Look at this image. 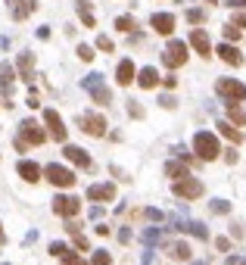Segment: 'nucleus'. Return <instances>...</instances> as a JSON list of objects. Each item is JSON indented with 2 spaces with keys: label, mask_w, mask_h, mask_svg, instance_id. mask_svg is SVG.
<instances>
[{
  "label": "nucleus",
  "mask_w": 246,
  "mask_h": 265,
  "mask_svg": "<svg viewBox=\"0 0 246 265\" xmlns=\"http://www.w3.org/2000/svg\"><path fill=\"white\" fill-rule=\"evenodd\" d=\"M47 140V134L41 131V125L34 119H25L19 125V137H16V150H28V147H41Z\"/></svg>",
  "instance_id": "f257e3e1"
},
{
  "label": "nucleus",
  "mask_w": 246,
  "mask_h": 265,
  "mask_svg": "<svg viewBox=\"0 0 246 265\" xmlns=\"http://www.w3.org/2000/svg\"><path fill=\"white\" fill-rule=\"evenodd\" d=\"M193 153H197L203 163H212V159H218L221 147H218V137L212 131H197V137H193Z\"/></svg>",
  "instance_id": "f03ea898"
},
{
  "label": "nucleus",
  "mask_w": 246,
  "mask_h": 265,
  "mask_svg": "<svg viewBox=\"0 0 246 265\" xmlns=\"http://www.w3.org/2000/svg\"><path fill=\"white\" fill-rule=\"evenodd\" d=\"M81 87L94 97V103H100V106H109V103H112V94H109V87H106V81H103L100 72H91V75L81 81Z\"/></svg>",
  "instance_id": "7ed1b4c3"
},
{
  "label": "nucleus",
  "mask_w": 246,
  "mask_h": 265,
  "mask_svg": "<svg viewBox=\"0 0 246 265\" xmlns=\"http://www.w3.org/2000/svg\"><path fill=\"white\" fill-rule=\"evenodd\" d=\"M215 91H218L227 103H237V100L246 97V84H240V81H234V78H218V81H215Z\"/></svg>",
  "instance_id": "20e7f679"
},
{
  "label": "nucleus",
  "mask_w": 246,
  "mask_h": 265,
  "mask_svg": "<svg viewBox=\"0 0 246 265\" xmlns=\"http://www.w3.org/2000/svg\"><path fill=\"white\" fill-rule=\"evenodd\" d=\"M162 63H165L168 69L184 66V63H187V44H184V41H168V47H165V53H162Z\"/></svg>",
  "instance_id": "39448f33"
},
{
  "label": "nucleus",
  "mask_w": 246,
  "mask_h": 265,
  "mask_svg": "<svg viewBox=\"0 0 246 265\" xmlns=\"http://www.w3.org/2000/svg\"><path fill=\"white\" fill-rule=\"evenodd\" d=\"M44 175H47V181L56 184V187H72V184H75V175L69 172L66 166H59V163H50V166L44 169Z\"/></svg>",
  "instance_id": "423d86ee"
},
{
  "label": "nucleus",
  "mask_w": 246,
  "mask_h": 265,
  "mask_svg": "<svg viewBox=\"0 0 246 265\" xmlns=\"http://www.w3.org/2000/svg\"><path fill=\"white\" fill-rule=\"evenodd\" d=\"M174 197H181V200H197V197H203V181H197V178H181V181H174Z\"/></svg>",
  "instance_id": "0eeeda50"
},
{
  "label": "nucleus",
  "mask_w": 246,
  "mask_h": 265,
  "mask_svg": "<svg viewBox=\"0 0 246 265\" xmlns=\"http://www.w3.org/2000/svg\"><path fill=\"white\" fill-rule=\"evenodd\" d=\"M81 128L91 137H103V134H106V119H103L100 113H84L81 116Z\"/></svg>",
  "instance_id": "6e6552de"
},
{
  "label": "nucleus",
  "mask_w": 246,
  "mask_h": 265,
  "mask_svg": "<svg viewBox=\"0 0 246 265\" xmlns=\"http://www.w3.org/2000/svg\"><path fill=\"white\" fill-rule=\"evenodd\" d=\"M53 212L56 216H63V219H72V216H78L81 212V200H75V197H59L53 200Z\"/></svg>",
  "instance_id": "1a4fd4ad"
},
{
  "label": "nucleus",
  "mask_w": 246,
  "mask_h": 265,
  "mask_svg": "<svg viewBox=\"0 0 246 265\" xmlns=\"http://www.w3.org/2000/svg\"><path fill=\"white\" fill-rule=\"evenodd\" d=\"M13 78H16L13 66L10 63H0V94H4V106H13L10 103L13 100Z\"/></svg>",
  "instance_id": "9d476101"
},
{
  "label": "nucleus",
  "mask_w": 246,
  "mask_h": 265,
  "mask_svg": "<svg viewBox=\"0 0 246 265\" xmlns=\"http://www.w3.org/2000/svg\"><path fill=\"white\" fill-rule=\"evenodd\" d=\"M44 125L50 128V137L66 140V125H63V119H59L56 110H44Z\"/></svg>",
  "instance_id": "9b49d317"
},
{
  "label": "nucleus",
  "mask_w": 246,
  "mask_h": 265,
  "mask_svg": "<svg viewBox=\"0 0 246 265\" xmlns=\"http://www.w3.org/2000/svg\"><path fill=\"white\" fill-rule=\"evenodd\" d=\"M34 10H38V4H34V0H10V13H13V19H16V22L28 19Z\"/></svg>",
  "instance_id": "f8f14e48"
},
{
  "label": "nucleus",
  "mask_w": 246,
  "mask_h": 265,
  "mask_svg": "<svg viewBox=\"0 0 246 265\" xmlns=\"http://www.w3.org/2000/svg\"><path fill=\"white\" fill-rule=\"evenodd\" d=\"M190 44H193V50H197L200 57H212V44H209V34L203 28H193L190 31Z\"/></svg>",
  "instance_id": "ddd939ff"
},
{
  "label": "nucleus",
  "mask_w": 246,
  "mask_h": 265,
  "mask_svg": "<svg viewBox=\"0 0 246 265\" xmlns=\"http://www.w3.org/2000/svg\"><path fill=\"white\" fill-rule=\"evenodd\" d=\"M16 172H19V178H25V181H31V184H34V181H41V175H44V169H41L38 163H31V159H22Z\"/></svg>",
  "instance_id": "4468645a"
},
{
  "label": "nucleus",
  "mask_w": 246,
  "mask_h": 265,
  "mask_svg": "<svg viewBox=\"0 0 246 265\" xmlns=\"http://www.w3.org/2000/svg\"><path fill=\"white\" fill-rule=\"evenodd\" d=\"M134 78H137V69H134V63H131V60H121V63H118V69H115V81H118L121 87H128Z\"/></svg>",
  "instance_id": "2eb2a0df"
},
{
  "label": "nucleus",
  "mask_w": 246,
  "mask_h": 265,
  "mask_svg": "<svg viewBox=\"0 0 246 265\" xmlns=\"http://www.w3.org/2000/svg\"><path fill=\"white\" fill-rule=\"evenodd\" d=\"M150 25L159 31V34H171V31H174V16H171V13H153Z\"/></svg>",
  "instance_id": "dca6fc26"
},
{
  "label": "nucleus",
  "mask_w": 246,
  "mask_h": 265,
  "mask_svg": "<svg viewBox=\"0 0 246 265\" xmlns=\"http://www.w3.org/2000/svg\"><path fill=\"white\" fill-rule=\"evenodd\" d=\"M215 53H218V57H221V60H224L227 66H240V63H243V57H240V50H237V47H234L231 41H224V44H218V50H215Z\"/></svg>",
  "instance_id": "f3484780"
},
{
  "label": "nucleus",
  "mask_w": 246,
  "mask_h": 265,
  "mask_svg": "<svg viewBox=\"0 0 246 265\" xmlns=\"http://www.w3.org/2000/svg\"><path fill=\"white\" fill-rule=\"evenodd\" d=\"M87 200H115V187L112 184H91L87 187Z\"/></svg>",
  "instance_id": "a211bd4d"
},
{
  "label": "nucleus",
  "mask_w": 246,
  "mask_h": 265,
  "mask_svg": "<svg viewBox=\"0 0 246 265\" xmlns=\"http://www.w3.org/2000/svg\"><path fill=\"white\" fill-rule=\"evenodd\" d=\"M63 153H66V159H69V163H75V166H81V169H91V156H87L81 147H72V144H69Z\"/></svg>",
  "instance_id": "6ab92c4d"
},
{
  "label": "nucleus",
  "mask_w": 246,
  "mask_h": 265,
  "mask_svg": "<svg viewBox=\"0 0 246 265\" xmlns=\"http://www.w3.org/2000/svg\"><path fill=\"white\" fill-rule=\"evenodd\" d=\"M174 228H178V231L193 234V237H200V240L209 237V231H206V225H203V222H174Z\"/></svg>",
  "instance_id": "aec40b11"
},
{
  "label": "nucleus",
  "mask_w": 246,
  "mask_h": 265,
  "mask_svg": "<svg viewBox=\"0 0 246 265\" xmlns=\"http://www.w3.org/2000/svg\"><path fill=\"white\" fill-rule=\"evenodd\" d=\"M16 66H19V75L25 81L34 78V57H31V53H19V63H16Z\"/></svg>",
  "instance_id": "412c9836"
},
{
  "label": "nucleus",
  "mask_w": 246,
  "mask_h": 265,
  "mask_svg": "<svg viewBox=\"0 0 246 265\" xmlns=\"http://www.w3.org/2000/svg\"><path fill=\"white\" fill-rule=\"evenodd\" d=\"M137 84H140V87H156V84H159V72H156L153 66L140 69V72H137Z\"/></svg>",
  "instance_id": "4be33fe9"
},
{
  "label": "nucleus",
  "mask_w": 246,
  "mask_h": 265,
  "mask_svg": "<svg viewBox=\"0 0 246 265\" xmlns=\"http://www.w3.org/2000/svg\"><path fill=\"white\" fill-rule=\"evenodd\" d=\"M168 256L171 259H178V262H187L190 259V246L181 240V243H168Z\"/></svg>",
  "instance_id": "5701e85b"
},
{
  "label": "nucleus",
  "mask_w": 246,
  "mask_h": 265,
  "mask_svg": "<svg viewBox=\"0 0 246 265\" xmlns=\"http://www.w3.org/2000/svg\"><path fill=\"white\" fill-rule=\"evenodd\" d=\"M218 131H221L227 140H234V144H240V140H243L240 128H237V125H231V122H218Z\"/></svg>",
  "instance_id": "b1692460"
},
{
  "label": "nucleus",
  "mask_w": 246,
  "mask_h": 265,
  "mask_svg": "<svg viewBox=\"0 0 246 265\" xmlns=\"http://www.w3.org/2000/svg\"><path fill=\"white\" fill-rule=\"evenodd\" d=\"M165 175H168V178H174V181H181V178H187L190 172H187L184 163H168V166H165Z\"/></svg>",
  "instance_id": "393cba45"
},
{
  "label": "nucleus",
  "mask_w": 246,
  "mask_h": 265,
  "mask_svg": "<svg viewBox=\"0 0 246 265\" xmlns=\"http://www.w3.org/2000/svg\"><path fill=\"white\" fill-rule=\"evenodd\" d=\"M227 119H231V122H234L237 128H240V125H246V113L240 110L237 103H227Z\"/></svg>",
  "instance_id": "a878e982"
},
{
  "label": "nucleus",
  "mask_w": 246,
  "mask_h": 265,
  "mask_svg": "<svg viewBox=\"0 0 246 265\" xmlns=\"http://www.w3.org/2000/svg\"><path fill=\"white\" fill-rule=\"evenodd\" d=\"M78 16H81V22H84L87 28L97 25V22H94V13H91V7H87V4H78Z\"/></svg>",
  "instance_id": "bb28decb"
},
{
  "label": "nucleus",
  "mask_w": 246,
  "mask_h": 265,
  "mask_svg": "<svg viewBox=\"0 0 246 265\" xmlns=\"http://www.w3.org/2000/svg\"><path fill=\"white\" fill-rule=\"evenodd\" d=\"M115 28H118V31H134L137 22L131 19V16H118V19H115Z\"/></svg>",
  "instance_id": "cd10ccee"
},
{
  "label": "nucleus",
  "mask_w": 246,
  "mask_h": 265,
  "mask_svg": "<svg viewBox=\"0 0 246 265\" xmlns=\"http://www.w3.org/2000/svg\"><path fill=\"white\" fill-rule=\"evenodd\" d=\"M209 209L218 212V216H227V212H231V203H227V200H212V203H209Z\"/></svg>",
  "instance_id": "c85d7f7f"
},
{
  "label": "nucleus",
  "mask_w": 246,
  "mask_h": 265,
  "mask_svg": "<svg viewBox=\"0 0 246 265\" xmlns=\"http://www.w3.org/2000/svg\"><path fill=\"white\" fill-rule=\"evenodd\" d=\"M91 262H94V265H112V256H109V253H106V250H97V253H94V259H91Z\"/></svg>",
  "instance_id": "c756f323"
},
{
  "label": "nucleus",
  "mask_w": 246,
  "mask_h": 265,
  "mask_svg": "<svg viewBox=\"0 0 246 265\" xmlns=\"http://www.w3.org/2000/svg\"><path fill=\"white\" fill-rule=\"evenodd\" d=\"M159 240H162V231H156V228L144 231V243H150V246H153V243H159Z\"/></svg>",
  "instance_id": "7c9ffc66"
},
{
  "label": "nucleus",
  "mask_w": 246,
  "mask_h": 265,
  "mask_svg": "<svg viewBox=\"0 0 246 265\" xmlns=\"http://www.w3.org/2000/svg\"><path fill=\"white\" fill-rule=\"evenodd\" d=\"M59 259H63V265H84V259L78 253H72V250H69L66 256H59Z\"/></svg>",
  "instance_id": "2f4dec72"
},
{
  "label": "nucleus",
  "mask_w": 246,
  "mask_h": 265,
  "mask_svg": "<svg viewBox=\"0 0 246 265\" xmlns=\"http://www.w3.org/2000/svg\"><path fill=\"white\" fill-rule=\"evenodd\" d=\"M203 16H206L203 10H187V22H193V25H200V22H203Z\"/></svg>",
  "instance_id": "473e14b6"
},
{
  "label": "nucleus",
  "mask_w": 246,
  "mask_h": 265,
  "mask_svg": "<svg viewBox=\"0 0 246 265\" xmlns=\"http://www.w3.org/2000/svg\"><path fill=\"white\" fill-rule=\"evenodd\" d=\"M78 57H81L84 63H91V60H94V47H87V44H81V47H78Z\"/></svg>",
  "instance_id": "72a5a7b5"
},
{
  "label": "nucleus",
  "mask_w": 246,
  "mask_h": 265,
  "mask_svg": "<svg viewBox=\"0 0 246 265\" xmlns=\"http://www.w3.org/2000/svg\"><path fill=\"white\" fill-rule=\"evenodd\" d=\"M128 113H131L134 119H144V106H140L137 100H131V103H128Z\"/></svg>",
  "instance_id": "f704fd0d"
},
{
  "label": "nucleus",
  "mask_w": 246,
  "mask_h": 265,
  "mask_svg": "<svg viewBox=\"0 0 246 265\" xmlns=\"http://www.w3.org/2000/svg\"><path fill=\"white\" fill-rule=\"evenodd\" d=\"M97 47H100V50H106V53H112V41L106 38V34H100V38H97Z\"/></svg>",
  "instance_id": "c9c22d12"
},
{
  "label": "nucleus",
  "mask_w": 246,
  "mask_h": 265,
  "mask_svg": "<svg viewBox=\"0 0 246 265\" xmlns=\"http://www.w3.org/2000/svg\"><path fill=\"white\" fill-rule=\"evenodd\" d=\"M224 38H227V41H237V38H240V28H234L231 22H227V28H224Z\"/></svg>",
  "instance_id": "e433bc0d"
},
{
  "label": "nucleus",
  "mask_w": 246,
  "mask_h": 265,
  "mask_svg": "<svg viewBox=\"0 0 246 265\" xmlns=\"http://www.w3.org/2000/svg\"><path fill=\"white\" fill-rule=\"evenodd\" d=\"M50 253H53V256H66L69 246H66V243H50Z\"/></svg>",
  "instance_id": "4c0bfd02"
},
{
  "label": "nucleus",
  "mask_w": 246,
  "mask_h": 265,
  "mask_svg": "<svg viewBox=\"0 0 246 265\" xmlns=\"http://www.w3.org/2000/svg\"><path fill=\"white\" fill-rule=\"evenodd\" d=\"M231 25H234V28H246V16H243V13H237L234 19H231Z\"/></svg>",
  "instance_id": "58836bf2"
},
{
  "label": "nucleus",
  "mask_w": 246,
  "mask_h": 265,
  "mask_svg": "<svg viewBox=\"0 0 246 265\" xmlns=\"http://www.w3.org/2000/svg\"><path fill=\"white\" fill-rule=\"evenodd\" d=\"M215 246H218L221 253H227V250H231V240H227V237H218V240H215Z\"/></svg>",
  "instance_id": "ea45409f"
},
{
  "label": "nucleus",
  "mask_w": 246,
  "mask_h": 265,
  "mask_svg": "<svg viewBox=\"0 0 246 265\" xmlns=\"http://www.w3.org/2000/svg\"><path fill=\"white\" fill-rule=\"evenodd\" d=\"M144 216L153 219V222H159V219H162V212H159V209H144Z\"/></svg>",
  "instance_id": "a19ab883"
},
{
  "label": "nucleus",
  "mask_w": 246,
  "mask_h": 265,
  "mask_svg": "<svg viewBox=\"0 0 246 265\" xmlns=\"http://www.w3.org/2000/svg\"><path fill=\"white\" fill-rule=\"evenodd\" d=\"M75 237V246H78V250H87V237H81V234H72Z\"/></svg>",
  "instance_id": "79ce46f5"
},
{
  "label": "nucleus",
  "mask_w": 246,
  "mask_h": 265,
  "mask_svg": "<svg viewBox=\"0 0 246 265\" xmlns=\"http://www.w3.org/2000/svg\"><path fill=\"white\" fill-rule=\"evenodd\" d=\"M224 159H227V163L234 166V163H237V150H224Z\"/></svg>",
  "instance_id": "37998d69"
},
{
  "label": "nucleus",
  "mask_w": 246,
  "mask_h": 265,
  "mask_svg": "<svg viewBox=\"0 0 246 265\" xmlns=\"http://www.w3.org/2000/svg\"><path fill=\"white\" fill-rule=\"evenodd\" d=\"M118 240H121V243H128V240H131V231H128V228H125V231H118Z\"/></svg>",
  "instance_id": "c03bdc74"
},
{
  "label": "nucleus",
  "mask_w": 246,
  "mask_h": 265,
  "mask_svg": "<svg viewBox=\"0 0 246 265\" xmlns=\"http://www.w3.org/2000/svg\"><path fill=\"white\" fill-rule=\"evenodd\" d=\"M159 103H162V106H165V110H171V106H174V97H162V100H159Z\"/></svg>",
  "instance_id": "a18cd8bd"
},
{
  "label": "nucleus",
  "mask_w": 246,
  "mask_h": 265,
  "mask_svg": "<svg viewBox=\"0 0 246 265\" xmlns=\"http://www.w3.org/2000/svg\"><path fill=\"white\" fill-rule=\"evenodd\" d=\"M227 265H246V259L243 256H234V259H227Z\"/></svg>",
  "instance_id": "49530a36"
},
{
  "label": "nucleus",
  "mask_w": 246,
  "mask_h": 265,
  "mask_svg": "<svg viewBox=\"0 0 246 265\" xmlns=\"http://www.w3.org/2000/svg\"><path fill=\"white\" fill-rule=\"evenodd\" d=\"M231 7H246V0H227Z\"/></svg>",
  "instance_id": "de8ad7c7"
},
{
  "label": "nucleus",
  "mask_w": 246,
  "mask_h": 265,
  "mask_svg": "<svg viewBox=\"0 0 246 265\" xmlns=\"http://www.w3.org/2000/svg\"><path fill=\"white\" fill-rule=\"evenodd\" d=\"M144 265H153V253H147V256H144Z\"/></svg>",
  "instance_id": "09e8293b"
},
{
  "label": "nucleus",
  "mask_w": 246,
  "mask_h": 265,
  "mask_svg": "<svg viewBox=\"0 0 246 265\" xmlns=\"http://www.w3.org/2000/svg\"><path fill=\"white\" fill-rule=\"evenodd\" d=\"M0 243H4V228H0Z\"/></svg>",
  "instance_id": "8fccbe9b"
},
{
  "label": "nucleus",
  "mask_w": 246,
  "mask_h": 265,
  "mask_svg": "<svg viewBox=\"0 0 246 265\" xmlns=\"http://www.w3.org/2000/svg\"><path fill=\"white\" fill-rule=\"evenodd\" d=\"M7 265H10V262H7Z\"/></svg>",
  "instance_id": "3c124183"
}]
</instances>
